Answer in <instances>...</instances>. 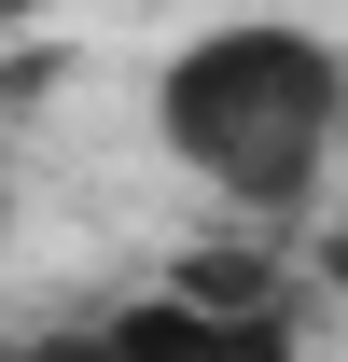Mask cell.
<instances>
[{
	"label": "cell",
	"instance_id": "6da1fadb",
	"mask_svg": "<svg viewBox=\"0 0 348 362\" xmlns=\"http://www.w3.org/2000/svg\"><path fill=\"white\" fill-rule=\"evenodd\" d=\"M153 139L209 181L237 223H293L320 168L348 139V56L320 28H195V42L153 70Z\"/></svg>",
	"mask_w": 348,
	"mask_h": 362
},
{
	"label": "cell",
	"instance_id": "7a4b0ae2",
	"mask_svg": "<svg viewBox=\"0 0 348 362\" xmlns=\"http://www.w3.org/2000/svg\"><path fill=\"white\" fill-rule=\"evenodd\" d=\"M112 334V362H306L293 307H195V293H126V307L98 320Z\"/></svg>",
	"mask_w": 348,
	"mask_h": 362
},
{
	"label": "cell",
	"instance_id": "3957f363",
	"mask_svg": "<svg viewBox=\"0 0 348 362\" xmlns=\"http://www.w3.org/2000/svg\"><path fill=\"white\" fill-rule=\"evenodd\" d=\"M0 362H112V334H98V320L84 334H0Z\"/></svg>",
	"mask_w": 348,
	"mask_h": 362
},
{
	"label": "cell",
	"instance_id": "277c9868",
	"mask_svg": "<svg viewBox=\"0 0 348 362\" xmlns=\"http://www.w3.org/2000/svg\"><path fill=\"white\" fill-rule=\"evenodd\" d=\"M320 293L348 307V223H320Z\"/></svg>",
	"mask_w": 348,
	"mask_h": 362
}]
</instances>
